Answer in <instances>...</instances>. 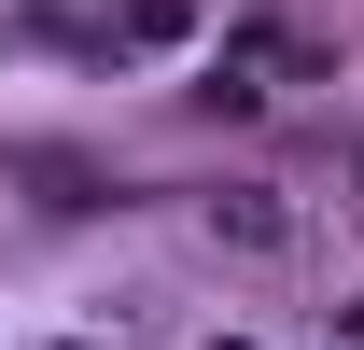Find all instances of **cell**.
<instances>
[{"mask_svg": "<svg viewBox=\"0 0 364 350\" xmlns=\"http://www.w3.org/2000/svg\"><path fill=\"white\" fill-rule=\"evenodd\" d=\"M210 238H225V253H294L309 224H294L280 182H225V196H210Z\"/></svg>", "mask_w": 364, "mask_h": 350, "instance_id": "6da1fadb", "label": "cell"}]
</instances>
